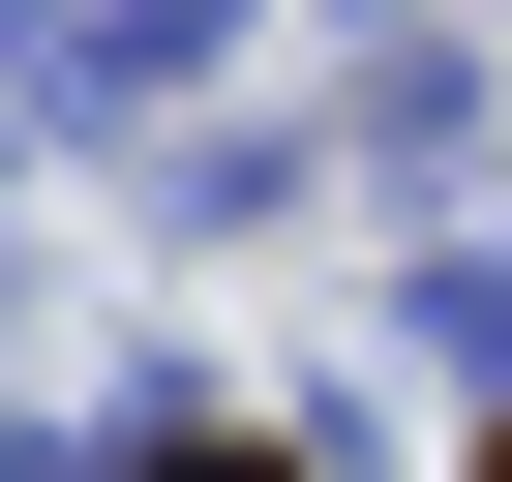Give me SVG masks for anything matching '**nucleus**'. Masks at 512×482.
Returning <instances> with one entry per match:
<instances>
[{"mask_svg": "<svg viewBox=\"0 0 512 482\" xmlns=\"http://www.w3.org/2000/svg\"><path fill=\"white\" fill-rule=\"evenodd\" d=\"M482 482H512V452H482Z\"/></svg>", "mask_w": 512, "mask_h": 482, "instance_id": "f257e3e1", "label": "nucleus"}]
</instances>
